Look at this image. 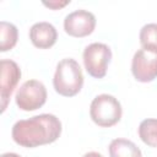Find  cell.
I'll use <instances>...</instances> for the list:
<instances>
[{"label": "cell", "instance_id": "obj_11", "mask_svg": "<svg viewBox=\"0 0 157 157\" xmlns=\"http://www.w3.org/2000/svg\"><path fill=\"white\" fill-rule=\"evenodd\" d=\"M18 38V31L17 27L6 21L0 22V50L1 52H7L12 49Z\"/></svg>", "mask_w": 157, "mask_h": 157}, {"label": "cell", "instance_id": "obj_5", "mask_svg": "<svg viewBox=\"0 0 157 157\" xmlns=\"http://www.w3.org/2000/svg\"><path fill=\"white\" fill-rule=\"evenodd\" d=\"M20 109L31 112L40 108L47 101V88L38 80H28L21 85L15 97Z\"/></svg>", "mask_w": 157, "mask_h": 157}, {"label": "cell", "instance_id": "obj_16", "mask_svg": "<svg viewBox=\"0 0 157 157\" xmlns=\"http://www.w3.org/2000/svg\"><path fill=\"white\" fill-rule=\"evenodd\" d=\"M1 157H21V156L17 153H13V152H6V153H2Z\"/></svg>", "mask_w": 157, "mask_h": 157}, {"label": "cell", "instance_id": "obj_14", "mask_svg": "<svg viewBox=\"0 0 157 157\" xmlns=\"http://www.w3.org/2000/svg\"><path fill=\"white\" fill-rule=\"evenodd\" d=\"M70 4V0H64V1H58V0H54V1H43V5L49 7V9H53V10H58L60 7H64L65 5Z\"/></svg>", "mask_w": 157, "mask_h": 157}, {"label": "cell", "instance_id": "obj_3", "mask_svg": "<svg viewBox=\"0 0 157 157\" xmlns=\"http://www.w3.org/2000/svg\"><path fill=\"white\" fill-rule=\"evenodd\" d=\"M123 114L120 102L112 94L102 93L93 98L90 105V115L94 124L102 128L115 125Z\"/></svg>", "mask_w": 157, "mask_h": 157}, {"label": "cell", "instance_id": "obj_12", "mask_svg": "<svg viewBox=\"0 0 157 157\" xmlns=\"http://www.w3.org/2000/svg\"><path fill=\"white\" fill-rule=\"evenodd\" d=\"M139 136L144 144L157 147V119L147 118L139 125Z\"/></svg>", "mask_w": 157, "mask_h": 157}, {"label": "cell", "instance_id": "obj_1", "mask_svg": "<svg viewBox=\"0 0 157 157\" xmlns=\"http://www.w3.org/2000/svg\"><path fill=\"white\" fill-rule=\"evenodd\" d=\"M61 134V121L54 114H39L22 119L12 126V139L22 147H37L56 141Z\"/></svg>", "mask_w": 157, "mask_h": 157}, {"label": "cell", "instance_id": "obj_4", "mask_svg": "<svg viewBox=\"0 0 157 157\" xmlns=\"http://www.w3.org/2000/svg\"><path fill=\"white\" fill-rule=\"evenodd\" d=\"M82 59L88 75L94 78H103L112 59V50L104 43H91L85 48Z\"/></svg>", "mask_w": 157, "mask_h": 157}, {"label": "cell", "instance_id": "obj_6", "mask_svg": "<svg viewBox=\"0 0 157 157\" xmlns=\"http://www.w3.org/2000/svg\"><path fill=\"white\" fill-rule=\"evenodd\" d=\"M131 72L140 82H151L157 77V53L139 49L131 61Z\"/></svg>", "mask_w": 157, "mask_h": 157}, {"label": "cell", "instance_id": "obj_7", "mask_svg": "<svg viewBox=\"0 0 157 157\" xmlns=\"http://www.w3.org/2000/svg\"><path fill=\"white\" fill-rule=\"evenodd\" d=\"M94 27L96 17L87 10H75L64 20V29L72 37H86L94 31Z\"/></svg>", "mask_w": 157, "mask_h": 157}, {"label": "cell", "instance_id": "obj_15", "mask_svg": "<svg viewBox=\"0 0 157 157\" xmlns=\"http://www.w3.org/2000/svg\"><path fill=\"white\" fill-rule=\"evenodd\" d=\"M82 157H103L101 153H98V152H94V151H91V152H87V153H85Z\"/></svg>", "mask_w": 157, "mask_h": 157}, {"label": "cell", "instance_id": "obj_8", "mask_svg": "<svg viewBox=\"0 0 157 157\" xmlns=\"http://www.w3.org/2000/svg\"><path fill=\"white\" fill-rule=\"evenodd\" d=\"M0 65H1L0 99H1V113H4L12 92L21 78V69L13 60L10 59H2Z\"/></svg>", "mask_w": 157, "mask_h": 157}, {"label": "cell", "instance_id": "obj_10", "mask_svg": "<svg viewBox=\"0 0 157 157\" xmlns=\"http://www.w3.org/2000/svg\"><path fill=\"white\" fill-rule=\"evenodd\" d=\"M108 150L110 157H142L141 150L132 141L121 137L112 140Z\"/></svg>", "mask_w": 157, "mask_h": 157}, {"label": "cell", "instance_id": "obj_2", "mask_svg": "<svg viewBox=\"0 0 157 157\" xmlns=\"http://www.w3.org/2000/svg\"><path fill=\"white\" fill-rule=\"evenodd\" d=\"M53 86L55 91L64 97L77 94L83 86V75L81 66L72 58H65L56 65Z\"/></svg>", "mask_w": 157, "mask_h": 157}, {"label": "cell", "instance_id": "obj_13", "mask_svg": "<svg viewBox=\"0 0 157 157\" xmlns=\"http://www.w3.org/2000/svg\"><path fill=\"white\" fill-rule=\"evenodd\" d=\"M140 43L144 49L157 53V23H147L140 29Z\"/></svg>", "mask_w": 157, "mask_h": 157}, {"label": "cell", "instance_id": "obj_9", "mask_svg": "<svg viewBox=\"0 0 157 157\" xmlns=\"http://www.w3.org/2000/svg\"><path fill=\"white\" fill-rule=\"evenodd\" d=\"M29 39L34 47L39 49H48L55 44L58 32L56 28L49 22H37L29 29Z\"/></svg>", "mask_w": 157, "mask_h": 157}]
</instances>
